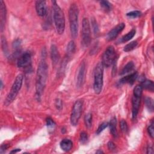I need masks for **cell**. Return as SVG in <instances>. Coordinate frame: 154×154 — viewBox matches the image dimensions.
I'll return each mask as SVG.
<instances>
[{
    "mask_svg": "<svg viewBox=\"0 0 154 154\" xmlns=\"http://www.w3.org/2000/svg\"><path fill=\"white\" fill-rule=\"evenodd\" d=\"M91 42V31L90 23L87 18H84L82 25V45L88 47Z\"/></svg>",
    "mask_w": 154,
    "mask_h": 154,
    "instance_id": "cell-8",
    "label": "cell"
},
{
    "mask_svg": "<svg viewBox=\"0 0 154 154\" xmlns=\"http://www.w3.org/2000/svg\"><path fill=\"white\" fill-rule=\"evenodd\" d=\"M78 7L75 4H72L69 10V19L70 24V30L72 37L76 38L78 31Z\"/></svg>",
    "mask_w": 154,
    "mask_h": 154,
    "instance_id": "cell-3",
    "label": "cell"
},
{
    "mask_svg": "<svg viewBox=\"0 0 154 154\" xmlns=\"http://www.w3.org/2000/svg\"><path fill=\"white\" fill-rule=\"evenodd\" d=\"M120 128L121 129V131L124 132V133H126L128 131V124L127 122H126V121L122 119L121 122H120Z\"/></svg>",
    "mask_w": 154,
    "mask_h": 154,
    "instance_id": "cell-30",
    "label": "cell"
},
{
    "mask_svg": "<svg viewBox=\"0 0 154 154\" xmlns=\"http://www.w3.org/2000/svg\"><path fill=\"white\" fill-rule=\"evenodd\" d=\"M141 96L133 94L132 98V118L135 119L138 113Z\"/></svg>",
    "mask_w": 154,
    "mask_h": 154,
    "instance_id": "cell-10",
    "label": "cell"
},
{
    "mask_svg": "<svg viewBox=\"0 0 154 154\" xmlns=\"http://www.w3.org/2000/svg\"><path fill=\"white\" fill-rule=\"evenodd\" d=\"M60 146L63 150L65 152H69L71 150L73 146V143L69 139H63L60 142Z\"/></svg>",
    "mask_w": 154,
    "mask_h": 154,
    "instance_id": "cell-18",
    "label": "cell"
},
{
    "mask_svg": "<svg viewBox=\"0 0 154 154\" xmlns=\"http://www.w3.org/2000/svg\"><path fill=\"white\" fill-rule=\"evenodd\" d=\"M92 28H93V30L94 31V34H97L99 32V28H98V25L97 24V22H96V21H95L94 19H92Z\"/></svg>",
    "mask_w": 154,
    "mask_h": 154,
    "instance_id": "cell-33",
    "label": "cell"
},
{
    "mask_svg": "<svg viewBox=\"0 0 154 154\" xmlns=\"http://www.w3.org/2000/svg\"><path fill=\"white\" fill-rule=\"evenodd\" d=\"M108 147L112 151H114V150H116V145L113 141H109V142Z\"/></svg>",
    "mask_w": 154,
    "mask_h": 154,
    "instance_id": "cell-37",
    "label": "cell"
},
{
    "mask_svg": "<svg viewBox=\"0 0 154 154\" xmlns=\"http://www.w3.org/2000/svg\"><path fill=\"white\" fill-rule=\"evenodd\" d=\"M109 123L108 122H103L102 123H101L97 129L96 134H99L101 132L103 131L107 127L109 126Z\"/></svg>",
    "mask_w": 154,
    "mask_h": 154,
    "instance_id": "cell-31",
    "label": "cell"
},
{
    "mask_svg": "<svg viewBox=\"0 0 154 154\" xmlns=\"http://www.w3.org/2000/svg\"><path fill=\"white\" fill-rule=\"evenodd\" d=\"M48 68L45 59L40 62L36 74V95L38 100H40L46 86L48 78Z\"/></svg>",
    "mask_w": 154,
    "mask_h": 154,
    "instance_id": "cell-1",
    "label": "cell"
},
{
    "mask_svg": "<svg viewBox=\"0 0 154 154\" xmlns=\"http://www.w3.org/2000/svg\"><path fill=\"white\" fill-rule=\"evenodd\" d=\"M45 1H37L36 2V10L38 16L43 17L46 14V6Z\"/></svg>",
    "mask_w": 154,
    "mask_h": 154,
    "instance_id": "cell-14",
    "label": "cell"
},
{
    "mask_svg": "<svg viewBox=\"0 0 154 154\" xmlns=\"http://www.w3.org/2000/svg\"><path fill=\"white\" fill-rule=\"evenodd\" d=\"M83 107V101L77 100L73 106L71 115V123L73 126H76L81 118Z\"/></svg>",
    "mask_w": 154,
    "mask_h": 154,
    "instance_id": "cell-7",
    "label": "cell"
},
{
    "mask_svg": "<svg viewBox=\"0 0 154 154\" xmlns=\"http://www.w3.org/2000/svg\"><path fill=\"white\" fill-rule=\"evenodd\" d=\"M9 145L8 144H2L1 146V153H3V152H4L8 147H9Z\"/></svg>",
    "mask_w": 154,
    "mask_h": 154,
    "instance_id": "cell-38",
    "label": "cell"
},
{
    "mask_svg": "<svg viewBox=\"0 0 154 154\" xmlns=\"http://www.w3.org/2000/svg\"><path fill=\"white\" fill-rule=\"evenodd\" d=\"M23 80L24 77L22 74H19L16 79L14 81V83L12 86V88L10 89V92L9 93L8 95L7 96V97L6 99L4 104L6 106L10 105L12 102L15 99L16 97L19 92L20 91L22 83H23Z\"/></svg>",
    "mask_w": 154,
    "mask_h": 154,
    "instance_id": "cell-5",
    "label": "cell"
},
{
    "mask_svg": "<svg viewBox=\"0 0 154 154\" xmlns=\"http://www.w3.org/2000/svg\"><path fill=\"white\" fill-rule=\"evenodd\" d=\"M31 63V56L30 53H23L18 60V66L20 68H27L30 66Z\"/></svg>",
    "mask_w": 154,
    "mask_h": 154,
    "instance_id": "cell-9",
    "label": "cell"
},
{
    "mask_svg": "<svg viewBox=\"0 0 154 154\" xmlns=\"http://www.w3.org/2000/svg\"><path fill=\"white\" fill-rule=\"evenodd\" d=\"M21 40L19 39H16L13 43V48L15 50V54H18L20 53V49L21 47Z\"/></svg>",
    "mask_w": 154,
    "mask_h": 154,
    "instance_id": "cell-26",
    "label": "cell"
},
{
    "mask_svg": "<svg viewBox=\"0 0 154 154\" xmlns=\"http://www.w3.org/2000/svg\"><path fill=\"white\" fill-rule=\"evenodd\" d=\"M80 140L82 144H85L87 143V141L88 140V135L86 132H82L80 134Z\"/></svg>",
    "mask_w": 154,
    "mask_h": 154,
    "instance_id": "cell-32",
    "label": "cell"
},
{
    "mask_svg": "<svg viewBox=\"0 0 154 154\" xmlns=\"http://www.w3.org/2000/svg\"><path fill=\"white\" fill-rule=\"evenodd\" d=\"M147 132H148V134H149V135L150 136V137L152 138H153V134H154V128H153V122H152L150 125L149 126V127L147 128Z\"/></svg>",
    "mask_w": 154,
    "mask_h": 154,
    "instance_id": "cell-34",
    "label": "cell"
},
{
    "mask_svg": "<svg viewBox=\"0 0 154 154\" xmlns=\"http://www.w3.org/2000/svg\"><path fill=\"white\" fill-rule=\"evenodd\" d=\"M100 6L106 12H110L112 10V4L107 1H101L100 2Z\"/></svg>",
    "mask_w": 154,
    "mask_h": 154,
    "instance_id": "cell-27",
    "label": "cell"
},
{
    "mask_svg": "<svg viewBox=\"0 0 154 154\" xmlns=\"http://www.w3.org/2000/svg\"><path fill=\"white\" fill-rule=\"evenodd\" d=\"M125 27V24L124 23H121L113 28L108 34L107 36V39L109 41H112L115 40L121 33L124 28Z\"/></svg>",
    "mask_w": 154,
    "mask_h": 154,
    "instance_id": "cell-11",
    "label": "cell"
},
{
    "mask_svg": "<svg viewBox=\"0 0 154 154\" xmlns=\"http://www.w3.org/2000/svg\"><path fill=\"white\" fill-rule=\"evenodd\" d=\"M141 15V13L138 10L132 11L126 14V16L131 18H136L140 17Z\"/></svg>",
    "mask_w": 154,
    "mask_h": 154,
    "instance_id": "cell-29",
    "label": "cell"
},
{
    "mask_svg": "<svg viewBox=\"0 0 154 154\" xmlns=\"http://www.w3.org/2000/svg\"><path fill=\"white\" fill-rule=\"evenodd\" d=\"M102 58V64L103 65L104 67L109 68L111 66L117 59L114 47L113 46H109L104 51Z\"/></svg>",
    "mask_w": 154,
    "mask_h": 154,
    "instance_id": "cell-6",
    "label": "cell"
},
{
    "mask_svg": "<svg viewBox=\"0 0 154 154\" xmlns=\"http://www.w3.org/2000/svg\"><path fill=\"white\" fill-rule=\"evenodd\" d=\"M104 80V66L102 63L97 64L94 71L93 89L96 94H99L102 90Z\"/></svg>",
    "mask_w": 154,
    "mask_h": 154,
    "instance_id": "cell-4",
    "label": "cell"
},
{
    "mask_svg": "<svg viewBox=\"0 0 154 154\" xmlns=\"http://www.w3.org/2000/svg\"><path fill=\"white\" fill-rule=\"evenodd\" d=\"M84 123L87 128H90L92 125V115L87 113L84 117Z\"/></svg>",
    "mask_w": 154,
    "mask_h": 154,
    "instance_id": "cell-25",
    "label": "cell"
},
{
    "mask_svg": "<svg viewBox=\"0 0 154 154\" xmlns=\"http://www.w3.org/2000/svg\"><path fill=\"white\" fill-rule=\"evenodd\" d=\"M56 107H57V109L59 110H61L63 108V102L62 100L60 99H57L56 100V103H55Z\"/></svg>",
    "mask_w": 154,
    "mask_h": 154,
    "instance_id": "cell-36",
    "label": "cell"
},
{
    "mask_svg": "<svg viewBox=\"0 0 154 154\" xmlns=\"http://www.w3.org/2000/svg\"><path fill=\"white\" fill-rule=\"evenodd\" d=\"M96 153H104V152H102V151H100V150H99V151H97V152H96Z\"/></svg>",
    "mask_w": 154,
    "mask_h": 154,
    "instance_id": "cell-41",
    "label": "cell"
},
{
    "mask_svg": "<svg viewBox=\"0 0 154 154\" xmlns=\"http://www.w3.org/2000/svg\"><path fill=\"white\" fill-rule=\"evenodd\" d=\"M137 45H138V42L137 41H132L128 43L126 45H125V46L124 47L123 51L125 52H129V51H131L133 49H134Z\"/></svg>",
    "mask_w": 154,
    "mask_h": 154,
    "instance_id": "cell-24",
    "label": "cell"
},
{
    "mask_svg": "<svg viewBox=\"0 0 154 154\" xmlns=\"http://www.w3.org/2000/svg\"><path fill=\"white\" fill-rule=\"evenodd\" d=\"M147 153H149V154H152L153 153V147L151 146H148L147 148Z\"/></svg>",
    "mask_w": 154,
    "mask_h": 154,
    "instance_id": "cell-39",
    "label": "cell"
},
{
    "mask_svg": "<svg viewBox=\"0 0 154 154\" xmlns=\"http://www.w3.org/2000/svg\"><path fill=\"white\" fill-rule=\"evenodd\" d=\"M109 126H110V133L112 134V135L115 138L118 137V132L117 130V119L115 117L112 119L109 123Z\"/></svg>",
    "mask_w": 154,
    "mask_h": 154,
    "instance_id": "cell-17",
    "label": "cell"
},
{
    "mask_svg": "<svg viewBox=\"0 0 154 154\" xmlns=\"http://www.w3.org/2000/svg\"><path fill=\"white\" fill-rule=\"evenodd\" d=\"M138 77V74L137 72H133L129 75H128L123 78H122L120 81L119 83L120 84H133L135 82V81L136 80V79Z\"/></svg>",
    "mask_w": 154,
    "mask_h": 154,
    "instance_id": "cell-15",
    "label": "cell"
},
{
    "mask_svg": "<svg viewBox=\"0 0 154 154\" xmlns=\"http://www.w3.org/2000/svg\"><path fill=\"white\" fill-rule=\"evenodd\" d=\"M144 103H145L146 107L147 109V110L150 112H153V108H154L153 100L150 97L146 96L144 98Z\"/></svg>",
    "mask_w": 154,
    "mask_h": 154,
    "instance_id": "cell-21",
    "label": "cell"
},
{
    "mask_svg": "<svg viewBox=\"0 0 154 154\" xmlns=\"http://www.w3.org/2000/svg\"><path fill=\"white\" fill-rule=\"evenodd\" d=\"M140 85L143 89L148 90L151 92H153L154 85L152 81L149 80H144L143 81H141Z\"/></svg>",
    "mask_w": 154,
    "mask_h": 154,
    "instance_id": "cell-19",
    "label": "cell"
},
{
    "mask_svg": "<svg viewBox=\"0 0 154 154\" xmlns=\"http://www.w3.org/2000/svg\"><path fill=\"white\" fill-rule=\"evenodd\" d=\"M20 151H21V149H15V150H12V151L10 152V153H17V152H20Z\"/></svg>",
    "mask_w": 154,
    "mask_h": 154,
    "instance_id": "cell-40",
    "label": "cell"
},
{
    "mask_svg": "<svg viewBox=\"0 0 154 154\" xmlns=\"http://www.w3.org/2000/svg\"><path fill=\"white\" fill-rule=\"evenodd\" d=\"M75 49H76V46H75V42L73 40L69 42V43H68V45L67 46V54H68V55L70 56V55L75 53Z\"/></svg>",
    "mask_w": 154,
    "mask_h": 154,
    "instance_id": "cell-23",
    "label": "cell"
},
{
    "mask_svg": "<svg viewBox=\"0 0 154 154\" xmlns=\"http://www.w3.org/2000/svg\"><path fill=\"white\" fill-rule=\"evenodd\" d=\"M1 47H2V49L3 51V52L4 53V54H8V46H7L6 39L5 37H4L3 36H1Z\"/></svg>",
    "mask_w": 154,
    "mask_h": 154,
    "instance_id": "cell-28",
    "label": "cell"
},
{
    "mask_svg": "<svg viewBox=\"0 0 154 154\" xmlns=\"http://www.w3.org/2000/svg\"><path fill=\"white\" fill-rule=\"evenodd\" d=\"M51 57L53 63L56 65L60 60V54L57 47L55 45H52L51 47Z\"/></svg>",
    "mask_w": 154,
    "mask_h": 154,
    "instance_id": "cell-16",
    "label": "cell"
},
{
    "mask_svg": "<svg viewBox=\"0 0 154 154\" xmlns=\"http://www.w3.org/2000/svg\"><path fill=\"white\" fill-rule=\"evenodd\" d=\"M54 20L57 33L62 34L65 29V18L64 13L56 1H53Z\"/></svg>",
    "mask_w": 154,
    "mask_h": 154,
    "instance_id": "cell-2",
    "label": "cell"
},
{
    "mask_svg": "<svg viewBox=\"0 0 154 154\" xmlns=\"http://www.w3.org/2000/svg\"><path fill=\"white\" fill-rule=\"evenodd\" d=\"M86 63L84 62H81L77 76V86L78 87H81L84 82L85 79V75H86Z\"/></svg>",
    "mask_w": 154,
    "mask_h": 154,
    "instance_id": "cell-12",
    "label": "cell"
},
{
    "mask_svg": "<svg viewBox=\"0 0 154 154\" xmlns=\"http://www.w3.org/2000/svg\"><path fill=\"white\" fill-rule=\"evenodd\" d=\"M134 68V64L132 62H128L125 66L124 68L122 69V70L121 71V72H120V75H125L130 72H131Z\"/></svg>",
    "mask_w": 154,
    "mask_h": 154,
    "instance_id": "cell-20",
    "label": "cell"
},
{
    "mask_svg": "<svg viewBox=\"0 0 154 154\" xmlns=\"http://www.w3.org/2000/svg\"><path fill=\"white\" fill-rule=\"evenodd\" d=\"M0 28H1V31L2 32L4 30L5 27V24L6 21V7L3 1H0Z\"/></svg>",
    "mask_w": 154,
    "mask_h": 154,
    "instance_id": "cell-13",
    "label": "cell"
},
{
    "mask_svg": "<svg viewBox=\"0 0 154 154\" xmlns=\"http://www.w3.org/2000/svg\"><path fill=\"white\" fill-rule=\"evenodd\" d=\"M46 125L49 128H54L56 125V123L52 119L48 118L46 119Z\"/></svg>",
    "mask_w": 154,
    "mask_h": 154,
    "instance_id": "cell-35",
    "label": "cell"
},
{
    "mask_svg": "<svg viewBox=\"0 0 154 154\" xmlns=\"http://www.w3.org/2000/svg\"><path fill=\"white\" fill-rule=\"evenodd\" d=\"M135 33H136L135 30V29H132L129 33H128L126 34H125V36H123L121 38V42H122V43H125V42L129 41L131 39H132L134 37V36L135 34Z\"/></svg>",
    "mask_w": 154,
    "mask_h": 154,
    "instance_id": "cell-22",
    "label": "cell"
}]
</instances>
